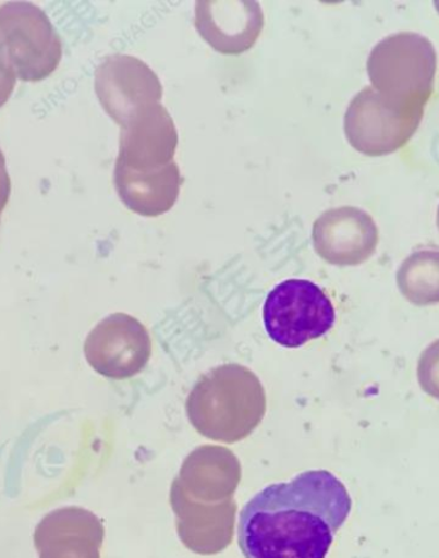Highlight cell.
Wrapping results in <instances>:
<instances>
[{
	"label": "cell",
	"instance_id": "obj_1",
	"mask_svg": "<svg viewBox=\"0 0 439 558\" xmlns=\"http://www.w3.org/2000/svg\"><path fill=\"white\" fill-rule=\"evenodd\" d=\"M352 499L327 470L266 486L243 507L237 543L246 558H327Z\"/></svg>",
	"mask_w": 439,
	"mask_h": 558
},
{
	"label": "cell",
	"instance_id": "obj_2",
	"mask_svg": "<svg viewBox=\"0 0 439 558\" xmlns=\"http://www.w3.org/2000/svg\"><path fill=\"white\" fill-rule=\"evenodd\" d=\"M266 410L264 386L242 364H224L207 372L186 399V411L196 427L214 438H240L255 427Z\"/></svg>",
	"mask_w": 439,
	"mask_h": 558
},
{
	"label": "cell",
	"instance_id": "obj_3",
	"mask_svg": "<svg viewBox=\"0 0 439 558\" xmlns=\"http://www.w3.org/2000/svg\"><path fill=\"white\" fill-rule=\"evenodd\" d=\"M62 60V40L47 13L28 2L0 7V68L23 82H41Z\"/></svg>",
	"mask_w": 439,
	"mask_h": 558
},
{
	"label": "cell",
	"instance_id": "obj_4",
	"mask_svg": "<svg viewBox=\"0 0 439 558\" xmlns=\"http://www.w3.org/2000/svg\"><path fill=\"white\" fill-rule=\"evenodd\" d=\"M336 310L318 284L288 279L273 288L264 305L266 332L278 345L296 349L332 330Z\"/></svg>",
	"mask_w": 439,
	"mask_h": 558
},
{
	"label": "cell",
	"instance_id": "obj_5",
	"mask_svg": "<svg viewBox=\"0 0 439 558\" xmlns=\"http://www.w3.org/2000/svg\"><path fill=\"white\" fill-rule=\"evenodd\" d=\"M84 354L90 367L112 380H126L147 367L153 340L141 320L114 313L93 328Z\"/></svg>",
	"mask_w": 439,
	"mask_h": 558
},
{
	"label": "cell",
	"instance_id": "obj_6",
	"mask_svg": "<svg viewBox=\"0 0 439 558\" xmlns=\"http://www.w3.org/2000/svg\"><path fill=\"white\" fill-rule=\"evenodd\" d=\"M96 93L113 121L124 126L134 114L161 104L160 78L146 62L127 54H113L96 70Z\"/></svg>",
	"mask_w": 439,
	"mask_h": 558
},
{
	"label": "cell",
	"instance_id": "obj_7",
	"mask_svg": "<svg viewBox=\"0 0 439 558\" xmlns=\"http://www.w3.org/2000/svg\"><path fill=\"white\" fill-rule=\"evenodd\" d=\"M196 27L215 51L237 56L255 46L264 28L261 5L251 0H200Z\"/></svg>",
	"mask_w": 439,
	"mask_h": 558
},
{
	"label": "cell",
	"instance_id": "obj_8",
	"mask_svg": "<svg viewBox=\"0 0 439 558\" xmlns=\"http://www.w3.org/2000/svg\"><path fill=\"white\" fill-rule=\"evenodd\" d=\"M179 135L174 120L161 104L134 114L120 132L117 163L132 169H155L174 161Z\"/></svg>",
	"mask_w": 439,
	"mask_h": 558
},
{
	"label": "cell",
	"instance_id": "obj_9",
	"mask_svg": "<svg viewBox=\"0 0 439 558\" xmlns=\"http://www.w3.org/2000/svg\"><path fill=\"white\" fill-rule=\"evenodd\" d=\"M113 179L127 209L150 218L172 209L184 183L175 161L155 169H132L117 163Z\"/></svg>",
	"mask_w": 439,
	"mask_h": 558
},
{
	"label": "cell",
	"instance_id": "obj_10",
	"mask_svg": "<svg viewBox=\"0 0 439 558\" xmlns=\"http://www.w3.org/2000/svg\"><path fill=\"white\" fill-rule=\"evenodd\" d=\"M419 362H422L419 363V376L431 375V377L420 380L423 389L430 393L439 384V341L428 348ZM436 398L439 399V391Z\"/></svg>",
	"mask_w": 439,
	"mask_h": 558
},
{
	"label": "cell",
	"instance_id": "obj_11",
	"mask_svg": "<svg viewBox=\"0 0 439 558\" xmlns=\"http://www.w3.org/2000/svg\"><path fill=\"white\" fill-rule=\"evenodd\" d=\"M11 196V178L5 167V157L0 149V216H2L5 206L9 205Z\"/></svg>",
	"mask_w": 439,
	"mask_h": 558
},
{
	"label": "cell",
	"instance_id": "obj_12",
	"mask_svg": "<svg viewBox=\"0 0 439 558\" xmlns=\"http://www.w3.org/2000/svg\"><path fill=\"white\" fill-rule=\"evenodd\" d=\"M17 78L9 71L0 68V107H3L12 96L14 87H16Z\"/></svg>",
	"mask_w": 439,
	"mask_h": 558
}]
</instances>
